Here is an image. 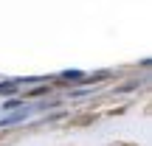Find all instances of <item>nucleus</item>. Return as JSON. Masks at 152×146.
<instances>
[{
    "instance_id": "obj_3",
    "label": "nucleus",
    "mask_w": 152,
    "mask_h": 146,
    "mask_svg": "<svg viewBox=\"0 0 152 146\" xmlns=\"http://www.w3.org/2000/svg\"><path fill=\"white\" fill-rule=\"evenodd\" d=\"M113 146H135V143H113Z\"/></svg>"
},
{
    "instance_id": "obj_2",
    "label": "nucleus",
    "mask_w": 152,
    "mask_h": 146,
    "mask_svg": "<svg viewBox=\"0 0 152 146\" xmlns=\"http://www.w3.org/2000/svg\"><path fill=\"white\" fill-rule=\"evenodd\" d=\"M17 138H20V132H0V146H6V143H11V141H17Z\"/></svg>"
},
{
    "instance_id": "obj_1",
    "label": "nucleus",
    "mask_w": 152,
    "mask_h": 146,
    "mask_svg": "<svg viewBox=\"0 0 152 146\" xmlns=\"http://www.w3.org/2000/svg\"><path fill=\"white\" fill-rule=\"evenodd\" d=\"M93 121H96V115H79V118L68 121V126H85V124H93Z\"/></svg>"
}]
</instances>
